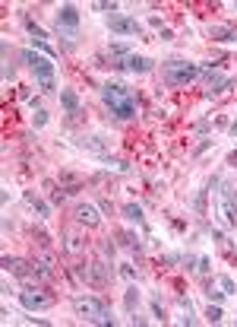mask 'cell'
Returning a JSON list of instances; mask_svg holds the SVG:
<instances>
[{"label": "cell", "mask_w": 237, "mask_h": 327, "mask_svg": "<svg viewBox=\"0 0 237 327\" xmlns=\"http://www.w3.org/2000/svg\"><path fill=\"white\" fill-rule=\"evenodd\" d=\"M60 102H64L66 115H79V108H83V102H79V96L73 89H60Z\"/></svg>", "instance_id": "12"}, {"label": "cell", "mask_w": 237, "mask_h": 327, "mask_svg": "<svg viewBox=\"0 0 237 327\" xmlns=\"http://www.w3.org/2000/svg\"><path fill=\"white\" fill-rule=\"evenodd\" d=\"M19 302H22L29 311H35V308H51L54 299L51 296H42V292H35V289H25V292H19Z\"/></svg>", "instance_id": "9"}, {"label": "cell", "mask_w": 237, "mask_h": 327, "mask_svg": "<svg viewBox=\"0 0 237 327\" xmlns=\"http://www.w3.org/2000/svg\"><path fill=\"white\" fill-rule=\"evenodd\" d=\"M196 264H199V267H196V270H199V273H209V257H199V261H196Z\"/></svg>", "instance_id": "25"}, {"label": "cell", "mask_w": 237, "mask_h": 327, "mask_svg": "<svg viewBox=\"0 0 237 327\" xmlns=\"http://www.w3.org/2000/svg\"><path fill=\"white\" fill-rule=\"evenodd\" d=\"M79 146H89V150H95V152H105L101 137H79Z\"/></svg>", "instance_id": "17"}, {"label": "cell", "mask_w": 237, "mask_h": 327, "mask_svg": "<svg viewBox=\"0 0 237 327\" xmlns=\"http://www.w3.org/2000/svg\"><path fill=\"white\" fill-rule=\"evenodd\" d=\"M228 133H231V137H237V121L231 124V127H228Z\"/></svg>", "instance_id": "26"}, {"label": "cell", "mask_w": 237, "mask_h": 327, "mask_svg": "<svg viewBox=\"0 0 237 327\" xmlns=\"http://www.w3.org/2000/svg\"><path fill=\"white\" fill-rule=\"evenodd\" d=\"M124 219H127V223L142 226V223H146V219H142V206H139V203H127V206H124Z\"/></svg>", "instance_id": "14"}, {"label": "cell", "mask_w": 237, "mask_h": 327, "mask_svg": "<svg viewBox=\"0 0 237 327\" xmlns=\"http://www.w3.org/2000/svg\"><path fill=\"white\" fill-rule=\"evenodd\" d=\"M234 10H237V3H234Z\"/></svg>", "instance_id": "27"}, {"label": "cell", "mask_w": 237, "mask_h": 327, "mask_svg": "<svg viewBox=\"0 0 237 327\" xmlns=\"http://www.w3.org/2000/svg\"><path fill=\"white\" fill-rule=\"evenodd\" d=\"M206 296H209V302H215V305H218L221 299H225V292H218V289H212V286H209V289H206Z\"/></svg>", "instance_id": "23"}, {"label": "cell", "mask_w": 237, "mask_h": 327, "mask_svg": "<svg viewBox=\"0 0 237 327\" xmlns=\"http://www.w3.org/2000/svg\"><path fill=\"white\" fill-rule=\"evenodd\" d=\"M206 318H209V321H212V324H218V321H221V308H218V305H215V308H212V305H209Z\"/></svg>", "instance_id": "21"}, {"label": "cell", "mask_w": 237, "mask_h": 327, "mask_svg": "<svg viewBox=\"0 0 237 327\" xmlns=\"http://www.w3.org/2000/svg\"><path fill=\"white\" fill-rule=\"evenodd\" d=\"M73 216H76V219H79V223H83V226H89V229H92V226H98V223H101L98 210H95L92 203H76V210H73Z\"/></svg>", "instance_id": "10"}, {"label": "cell", "mask_w": 237, "mask_h": 327, "mask_svg": "<svg viewBox=\"0 0 237 327\" xmlns=\"http://www.w3.org/2000/svg\"><path fill=\"white\" fill-rule=\"evenodd\" d=\"M3 267H6V270H13L16 277H29V273H35V270H29V264H25V261H19V257H10V254L3 257Z\"/></svg>", "instance_id": "13"}, {"label": "cell", "mask_w": 237, "mask_h": 327, "mask_svg": "<svg viewBox=\"0 0 237 327\" xmlns=\"http://www.w3.org/2000/svg\"><path fill=\"white\" fill-rule=\"evenodd\" d=\"M54 25H57V32H66L70 42H73V38H76V29H79V10L73 3H64L57 10V16H54Z\"/></svg>", "instance_id": "5"}, {"label": "cell", "mask_w": 237, "mask_h": 327, "mask_svg": "<svg viewBox=\"0 0 237 327\" xmlns=\"http://www.w3.org/2000/svg\"><path fill=\"white\" fill-rule=\"evenodd\" d=\"M76 311H79V318L83 321H89V324H114V318H111V308H108L101 299H95V296H79L76 302Z\"/></svg>", "instance_id": "4"}, {"label": "cell", "mask_w": 237, "mask_h": 327, "mask_svg": "<svg viewBox=\"0 0 237 327\" xmlns=\"http://www.w3.org/2000/svg\"><path fill=\"white\" fill-rule=\"evenodd\" d=\"M101 102H105L108 108H111V115L120 118V121H133L136 111H139L136 92H133L127 83H114V79L101 86Z\"/></svg>", "instance_id": "1"}, {"label": "cell", "mask_w": 237, "mask_h": 327, "mask_svg": "<svg viewBox=\"0 0 237 327\" xmlns=\"http://www.w3.org/2000/svg\"><path fill=\"white\" fill-rule=\"evenodd\" d=\"M221 216H225V223L231 226V229L237 226V191L231 184L221 188Z\"/></svg>", "instance_id": "8"}, {"label": "cell", "mask_w": 237, "mask_h": 327, "mask_svg": "<svg viewBox=\"0 0 237 327\" xmlns=\"http://www.w3.org/2000/svg\"><path fill=\"white\" fill-rule=\"evenodd\" d=\"M25 200H29V203L38 210V216H51V206H47V203H42V200H38L35 194H32V191H25Z\"/></svg>", "instance_id": "15"}, {"label": "cell", "mask_w": 237, "mask_h": 327, "mask_svg": "<svg viewBox=\"0 0 237 327\" xmlns=\"http://www.w3.org/2000/svg\"><path fill=\"white\" fill-rule=\"evenodd\" d=\"M199 76V64H190V61H165L161 64V79L165 86H187Z\"/></svg>", "instance_id": "3"}, {"label": "cell", "mask_w": 237, "mask_h": 327, "mask_svg": "<svg viewBox=\"0 0 237 327\" xmlns=\"http://www.w3.org/2000/svg\"><path fill=\"white\" fill-rule=\"evenodd\" d=\"M95 10H101V13H108V16H111V13H117V3H111V0H98V3H95Z\"/></svg>", "instance_id": "18"}, {"label": "cell", "mask_w": 237, "mask_h": 327, "mask_svg": "<svg viewBox=\"0 0 237 327\" xmlns=\"http://www.w3.org/2000/svg\"><path fill=\"white\" fill-rule=\"evenodd\" d=\"M111 67H117V70H130V73H152L155 61L146 57V54H127V57H120V61H114Z\"/></svg>", "instance_id": "7"}, {"label": "cell", "mask_w": 237, "mask_h": 327, "mask_svg": "<svg viewBox=\"0 0 237 327\" xmlns=\"http://www.w3.org/2000/svg\"><path fill=\"white\" fill-rule=\"evenodd\" d=\"M108 29L117 32V35H142V23H136L133 16H124V13H111L108 16Z\"/></svg>", "instance_id": "6"}, {"label": "cell", "mask_w": 237, "mask_h": 327, "mask_svg": "<svg viewBox=\"0 0 237 327\" xmlns=\"http://www.w3.org/2000/svg\"><path fill=\"white\" fill-rule=\"evenodd\" d=\"M124 302H127V311H136V308H139V289H136V286H130V289H127Z\"/></svg>", "instance_id": "16"}, {"label": "cell", "mask_w": 237, "mask_h": 327, "mask_svg": "<svg viewBox=\"0 0 237 327\" xmlns=\"http://www.w3.org/2000/svg\"><path fill=\"white\" fill-rule=\"evenodd\" d=\"M218 283H221V289H225V296H231V292H237V286H234V279H231V277H221Z\"/></svg>", "instance_id": "20"}, {"label": "cell", "mask_w": 237, "mask_h": 327, "mask_svg": "<svg viewBox=\"0 0 237 327\" xmlns=\"http://www.w3.org/2000/svg\"><path fill=\"white\" fill-rule=\"evenodd\" d=\"M152 311H155V318H165V308H161V296H152Z\"/></svg>", "instance_id": "22"}, {"label": "cell", "mask_w": 237, "mask_h": 327, "mask_svg": "<svg viewBox=\"0 0 237 327\" xmlns=\"http://www.w3.org/2000/svg\"><path fill=\"white\" fill-rule=\"evenodd\" d=\"M19 61H22L32 73H35L38 86H42L44 92H54V89H57V83H54V76H57V64H54L47 54H35L32 48H25L22 54H19Z\"/></svg>", "instance_id": "2"}, {"label": "cell", "mask_w": 237, "mask_h": 327, "mask_svg": "<svg viewBox=\"0 0 237 327\" xmlns=\"http://www.w3.org/2000/svg\"><path fill=\"white\" fill-rule=\"evenodd\" d=\"M209 38H215V42H234L237 29L234 25H209Z\"/></svg>", "instance_id": "11"}, {"label": "cell", "mask_w": 237, "mask_h": 327, "mask_svg": "<svg viewBox=\"0 0 237 327\" xmlns=\"http://www.w3.org/2000/svg\"><path fill=\"white\" fill-rule=\"evenodd\" d=\"M44 124H47V111L38 108V111H35V127H44Z\"/></svg>", "instance_id": "24"}, {"label": "cell", "mask_w": 237, "mask_h": 327, "mask_svg": "<svg viewBox=\"0 0 237 327\" xmlns=\"http://www.w3.org/2000/svg\"><path fill=\"white\" fill-rule=\"evenodd\" d=\"M120 238H124V245H127V248H136V251H139V238L133 235V232H120Z\"/></svg>", "instance_id": "19"}]
</instances>
